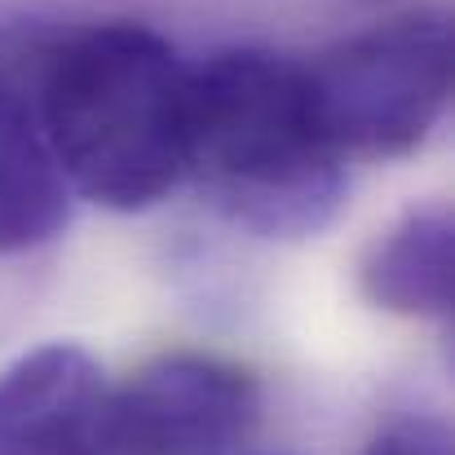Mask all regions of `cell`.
<instances>
[{"instance_id": "277c9868", "label": "cell", "mask_w": 455, "mask_h": 455, "mask_svg": "<svg viewBox=\"0 0 455 455\" xmlns=\"http://www.w3.org/2000/svg\"><path fill=\"white\" fill-rule=\"evenodd\" d=\"M261 380L221 354L177 349L107 389L111 455H226L261 425Z\"/></svg>"}, {"instance_id": "52a82bcc", "label": "cell", "mask_w": 455, "mask_h": 455, "mask_svg": "<svg viewBox=\"0 0 455 455\" xmlns=\"http://www.w3.org/2000/svg\"><path fill=\"white\" fill-rule=\"evenodd\" d=\"M71 217V186L49 151L27 89L0 76V257L58 239Z\"/></svg>"}, {"instance_id": "6da1fadb", "label": "cell", "mask_w": 455, "mask_h": 455, "mask_svg": "<svg viewBox=\"0 0 455 455\" xmlns=\"http://www.w3.org/2000/svg\"><path fill=\"white\" fill-rule=\"evenodd\" d=\"M31 58L27 102L76 195L142 212L186 181L190 67L155 27H67Z\"/></svg>"}, {"instance_id": "5b68a950", "label": "cell", "mask_w": 455, "mask_h": 455, "mask_svg": "<svg viewBox=\"0 0 455 455\" xmlns=\"http://www.w3.org/2000/svg\"><path fill=\"white\" fill-rule=\"evenodd\" d=\"M107 380L76 340H49L0 371V455H111Z\"/></svg>"}, {"instance_id": "7a4b0ae2", "label": "cell", "mask_w": 455, "mask_h": 455, "mask_svg": "<svg viewBox=\"0 0 455 455\" xmlns=\"http://www.w3.org/2000/svg\"><path fill=\"white\" fill-rule=\"evenodd\" d=\"M186 177L239 230L309 239L349 190L305 62L275 49H221L190 67Z\"/></svg>"}, {"instance_id": "9c48e42d", "label": "cell", "mask_w": 455, "mask_h": 455, "mask_svg": "<svg viewBox=\"0 0 455 455\" xmlns=\"http://www.w3.org/2000/svg\"><path fill=\"white\" fill-rule=\"evenodd\" d=\"M371 4H385V0H371Z\"/></svg>"}, {"instance_id": "8992f818", "label": "cell", "mask_w": 455, "mask_h": 455, "mask_svg": "<svg viewBox=\"0 0 455 455\" xmlns=\"http://www.w3.org/2000/svg\"><path fill=\"white\" fill-rule=\"evenodd\" d=\"M363 297L398 318H451L455 301V226L443 204L403 212L376 235L358 261Z\"/></svg>"}, {"instance_id": "ba28073f", "label": "cell", "mask_w": 455, "mask_h": 455, "mask_svg": "<svg viewBox=\"0 0 455 455\" xmlns=\"http://www.w3.org/2000/svg\"><path fill=\"white\" fill-rule=\"evenodd\" d=\"M363 455H455L451 429L438 416H398L376 429V438L363 447Z\"/></svg>"}, {"instance_id": "3957f363", "label": "cell", "mask_w": 455, "mask_h": 455, "mask_svg": "<svg viewBox=\"0 0 455 455\" xmlns=\"http://www.w3.org/2000/svg\"><path fill=\"white\" fill-rule=\"evenodd\" d=\"M305 71L345 159H403L451 107V22L443 9H407L336 40Z\"/></svg>"}]
</instances>
